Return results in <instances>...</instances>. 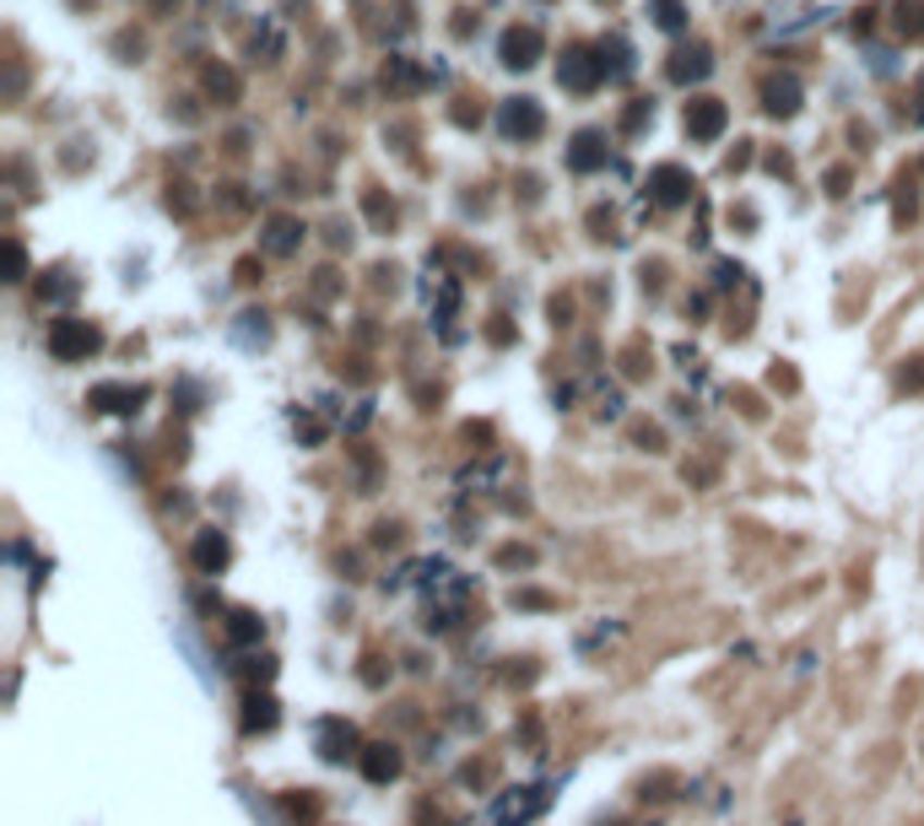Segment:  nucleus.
Listing matches in <instances>:
<instances>
[{
    "instance_id": "16",
    "label": "nucleus",
    "mask_w": 924,
    "mask_h": 826,
    "mask_svg": "<svg viewBox=\"0 0 924 826\" xmlns=\"http://www.w3.org/2000/svg\"><path fill=\"white\" fill-rule=\"evenodd\" d=\"M227 638H233V643H260V616L233 611V616H227Z\"/></svg>"
},
{
    "instance_id": "12",
    "label": "nucleus",
    "mask_w": 924,
    "mask_h": 826,
    "mask_svg": "<svg viewBox=\"0 0 924 826\" xmlns=\"http://www.w3.org/2000/svg\"><path fill=\"white\" fill-rule=\"evenodd\" d=\"M141 400H147V395H141V390H125V384H103V390H93V406H98V411H136V406H141Z\"/></svg>"
},
{
    "instance_id": "18",
    "label": "nucleus",
    "mask_w": 924,
    "mask_h": 826,
    "mask_svg": "<svg viewBox=\"0 0 924 826\" xmlns=\"http://www.w3.org/2000/svg\"><path fill=\"white\" fill-rule=\"evenodd\" d=\"M293 244H298V227H293V222H271V249H276V255H287Z\"/></svg>"
},
{
    "instance_id": "3",
    "label": "nucleus",
    "mask_w": 924,
    "mask_h": 826,
    "mask_svg": "<svg viewBox=\"0 0 924 826\" xmlns=\"http://www.w3.org/2000/svg\"><path fill=\"white\" fill-rule=\"evenodd\" d=\"M497 125H503V136L508 140H535L541 131H546V114H541L535 98H508L503 114H497Z\"/></svg>"
},
{
    "instance_id": "15",
    "label": "nucleus",
    "mask_w": 924,
    "mask_h": 826,
    "mask_svg": "<svg viewBox=\"0 0 924 826\" xmlns=\"http://www.w3.org/2000/svg\"><path fill=\"white\" fill-rule=\"evenodd\" d=\"M800 109V87L784 76V82H768V114H794Z\"/></svg>"
},
{
    "instance_id": "4",
    "label": "nucleus",
    "mask_w": 924,
    "mask_h": 826,
    "mask_svg": "<svg viewBox=\"0 0 924 826\" xmlns=\"http://www.w3.org/2000/svg\"><path fill=\"white\" fill-rule=\"evenodd\" d=\"M546 811V794L541 789H508L497 805H492V826H530Z\"/></svg>"
},
{
    "instance_id": "11",
    "label": "nucleus",
    "mask_w": 924,
    "mask_h": 826,
    "mask_svg": "<svg viewBox=\"0 0 924 826\" xmlns=\"http://www.w3.org/2000/svg\"><path fill=\"white\" fill-rule=\"evenodd\" d=\"M195 567H200V572H217V567H227V535H217V530H200V535H195Z\"/></svg>"
},
{
    "instance_id": "17",
    "label": "nucleus",
    "mask_w": 924,
    "mask_h": 826,
    "mask_svg": "<svg viewBox=\"0 0 924 826\" xmlns=\"http://www.w3.org/2000/svg\"><path fill=\"white\" fill-rule=\"evenodd\" d=\"M654 22H660L665 33H676V27L687 22V11H681V0H654Z\"/></svg>"
},
{
    "instance_id": "10",
    "label": "nucleus",
    "mask_w": 924,
    "mask_h": 826,
    "mask_svg": "<svg viewBox=\"0 0 924 826\" xmlns=\"http://www.w3.org/2000/svg\"><path fill=\"white\" fill-rule=\"evenodd\" d=\"M352 740H357L352 724H341V718H324V724H319V756H324V762H341V756L352 751Z\"/></svg>"
},
{
    "instance_id": "14",
    "label": "nucleus",
    "mask_w": 924,
    "mask_h": 826,
    "mask_svg": "<svg viewBox=\"0 0 924 826\" xmlns=\"http://www.w3.org/2000/svg\"><path fill=\"white\" fill-rule=\"evenodd\" d=\"M568 162H574V168H584V173H590V168H601V162H606V140L595 136V131H584V136L574 140Z\"/></svg>"
},
{
    "instance_id": "2",
    "label": "nucleus",
    "mask_w": 924,
    "mask_h": 826,
    "mask_svg": "<svg viewBox=\"0 0 924 826\" xmlns=\"http://www.w3.org/2000/svg\"><path fill=\"white\" fill-rule=\"evenodd\" d=\"M557 76H563V87L590 93V87H601L612 71H606V54H595V49H568L563 65H557Z\"/></svg>"
},
{
    "instance_id": "6",
    "label": "nucleus",
    "mask_w": 924,
    "mask_h": 826,
    "mask_svg": "<svg viewBox=\"0 0 924 826\" xmlns=\"http://www.w3.org/2000/svg\"><path fill=\"white\" fill-rule=\"evenodd\" d=\"M535 60H541V33H535V27H508V33H503V65L530 71Z\"/></svg>"
},
{
    "instance_id": "5",
    "label": "nucleus",
    "mask_w": 924,
    "mask_h": 826,
    "mask_svg": "<svg viewBox=\"0 0 924 826\" xmlns=\"http://www.w3.org/2000/svg\"><path fill=\"white\" fill-rule=\"evenodd\" d=\"M725 120H730V114H725V103H719V98H698V103L687 109V136H692V140H719V136H725Z\"/></svg>"
},
{
    "instance_id": "7",
    "label": "nucleus",
    "mask_w": 924,
    "mask_h": 826,
    "mask_svg": "<svg viewBox=\"0 0 924 826\" xmlns=\"http://www.w3.org/2000/svg\"><path fill=\"white\" fill-rule=\"evenodd\" d=\"M362 773H368V784H395V778H401V751L384 745V740L368 745V751H362Z\"/></svg>"
},
{
    "instance_id": "8",
    "label": "nucleus",
    "mask_w": 924,
    "mask_h": 826,
    "mask_svg": "<svg viewBox=\"0 0 924 826\" xmlns=\"http://www.w3.org/2000/svg\"><path fill=\"white\" fill-rule=\"evenodd\" d=\"M649 189H654V200H665V206H681L687 195H692V178L681 173V168H654V178H649Z\"/></svg>"
},
{
    "instance_id": "1",
    "label": "nucleus",
    "mask_w": 924,
    "mask_h": 826,
    "mask_svg": "<svg viewBox=\"0 0 924 826\" xmlns=\"http://www.w3.org/2000/svg\"><path fill=\"white\" fill-rule=\"evenodd\" d=\"M103 346V335H98V324H87V319H60L54 330H49V352L60 357V362H82L87 352H98Z\"/></svg>"
},
{
    "instance_id": "13",
    "label": "nucleus",
    "mask_w": 924,
    "mask_h": 826,
    "mask_svg": "<svg viewBox=\"0 0 924 826\" xmlns=\"http://www.w3.org/2000/svg\"><path fill=\"white\" fill-rule=\"evenodd\" d=\"M244 729H249V735H255V729H276V696L249 691V696H244Z\"/></svg>"
},
{
    "instance_id": "9",
    "label": "nucleus",
    "mask_w": 924,
    "mask_h": 826,
    "mask_svg": "<svg viewBox=\"0 0 924 826\" xmlns=\"http://www.w3.org/2000/svg\"><path fill=\"white\" fill-rule=\"evenodd\" d=\"M714 71V60H709V44H692V49H681L676 60H670V76L676 82H703Z\"/></svg>"
}]
</instances>
